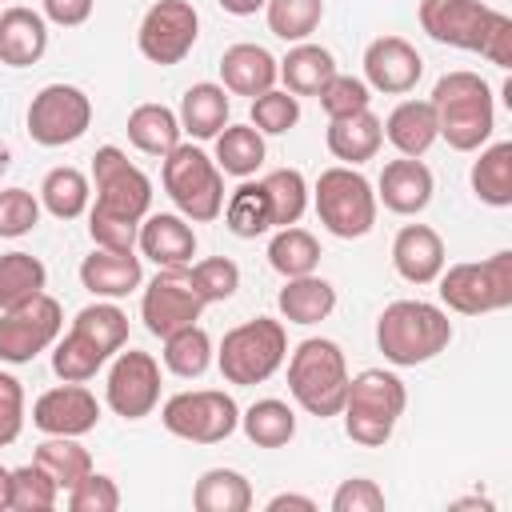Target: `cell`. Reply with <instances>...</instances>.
Instances as JSON below:
<instances>
[{
  "mask_svg": "<svg viewBox=\"0 0 512 512\" xmlns=\"http://www.w3.org/2000/svg\"><path fill=\"white\" fill-rule=\"evenodd\" d=\"M196 512H248L252 508V484L236 468H208L192 488Z\"/></svg>",
  "mask_w": 512,
  "mask_h": 512,
  "instance_id": "cell-33",
  "label": "cell"
},
{
  "mask_svg": "<svg viewBox=\"0 0 512 512\" xmlns=\"http://www.w3.org/2000/svg\"><path fill=\"white\" fill-rule=\"evenodd\" d=\"M228 124V96L224 84H192L180 100V132L196 140H216V132Z\"/></svg>",
  "mask_w": 512,
  "mask_h": 512,
  "instance_id": "cell-31",
  "label": "cell"
},
{
  "mask_svg": "<svg viewBox=\"0 0 512 512\" xmlns=\"http://www.w3.org/2000/svg\"><path fill=\"white\" fill-rule=\"evenodd\" d=\"M264 164V136L252 124H224L216 132V168L248 180Z\"/></svg>",
  "mask_w": 512,
  "mask_h": 512,
  "instance_id": "cell-34",
  "label": "cell"
},
{
  "mask_svg": "<svg viewBox=\"0 0 512 512\" xmlns=\"http://www.w3.org/2000/svg\"><path fill=\"white\" fill-rule=\"evenodd\" d=\"M288 392L308 416H340L344 392H348V364L336 340L312 336L300 340L288 360Z\"/></svg>",
  "mask_w": 512,
  "mask_h": 512,
  "instance_id": "cell-7",
  "label": "cell"
},
{
  "mask_svg": "<svg viewBox=\"0 0 512 512\" xmlns=\"http://www.w3.org/2000/svg\"><path fill=\"white\" fill-rule=\"evenodd\" d=\"M88 196H92L88 176H84L80 168H72V164L52 168V172L44 176V184H40V204H44L56 220H76L80 212H88Z\"/></svg>",
  "mask_w": 512,
  "mask_h": 512,
  "instance_id": "cell-39",
  "label": "cell"
},
{
  "mask_svg": "<svg viewBox=\"0 0 512 512\" xmlns=\"http://www.w3.org/2000/svg\"><path fill=\"white\" fill-rule=\"evenodd\" d=\"M312 196H316V216L332 236L360 240V236L372 232V224H376V192L356 168H348V164L324 168L316 188H312Z\"/></svg>",
  "mask_w": 512,
  "mask_h": 512,
  "instance_id": "cell-10",
  "label": "cell"
},
{
  "mask_svg": "<svg viewBox=\"0 0 512 512\" xmlns=\"http://www.w3.org/2000/svg\"><path fill=\"white\" fill-rule=\"evenodd\" d=\"M240 428L244 436L256 444V448H284L292 436H296V412L284 404V400H256L244 416H240Z\"/></svg>",
  "mask_w": 512,
  "mask_h": 512,
  "instance_id": "cell-38",
  "label": "cell"
},
{
  "mask_svg": "<svg viewBox=\"0 0 512 512\" xmlns=\"http://www.w3.org/2000/svg\"><path fill=\"white\" fill-rule=\"evenodd\" d=\"M376 344L388 364L416 368L452 344V320L428 300H392L376 320Z\"/></svg>",
  "mask_w": 512,
  "mask_h": 512,
  "instance_id": "cell-4",
  "label": "cell"
},
{
  "mask_svg": "<svg viewBox=\"0 0 512 512\" xmlns=\"http://www.w3.org/2000/svg\"><path fill=\"white\" fill-rule=\"evenodd\" d=\"M40 4H44V20H52L60 28H76L92 16L96 0H40Z\"/></svg>",
  "mask_w": 512,
  "mask_h": 512,
  "instance_id": "cell-52",
  "label": "cell"
},
{
  "mask_svg": "<svg viewBox=\"0 0 512 512\" xmlns=\"http://www.w3.org/2000/svg\"><path fill=\"white\" fill-rule=\"evenodd\" d=\"M260 184H264V192H268L272 224H276V228H288V224H296V220L304 216V208H308V184H304V176H300L296 168H276V172H268Z\"/></svg>",
  "mask_w": 512,
  "mask_h": 512,
  "instance_id": "cell-43",
  "label": "cell"
},
{
  "mask_svg": "<svg viewBox=\"0 0 512 512\" xmlns=\"http://www.w3.org/2000/svg\"><path fill=\"white\" fill-rule=\"evenodd\" d=\"M32 464H40L56 488H72L76 480H84L92 472V456L84 444H76V436H48L44 444H36Z\"/></svg>",
  "mask_w": 512,
  "mask_h": 512,
  "instance_id": "cell-36",
  "label": "cell"
},
{
  "mask_svg": "<svg viewBox=\"0 0 512 512\" xmlns=\"http://www.w3.org/2000/svg\"><path fill=\"white\" fill-rule=\"evenodd\" d=\"M104 400L116 416L124 420H144L156 404H160V364L140 352V348H128V352H116L112 368H108V388H104Z\"/></svg>",
  "mask_w": 512,
  "mask_h": 512,
  "instance_id": "cell-17",
  "label": "cell"
},
{
  "mask_svg": "<svg viewBox=\"0 0 512 512\" xmlns=\"http://www.w3.org/2000/svg\"><path fill=\"white\" fill-rule=\"evenodd\" d=\"M276 76H280V68L272 60V52L260 44H232L220 56V80L236 96H260L276 84Z\"/></svg>",
  "mask_w": 512,
  "mask_h": 512,
  "instance_id": "cell-25",
  "label": "cell"
},
{
  "mask_svg": "<svg viewBox=\"0 0 512 512\" xmlns=\"http://www.w3.org/2000/svg\"><path fill=\"white\" fill-rule=\"evenodd\" d=\"M60 328H64V312H60V300H52L48 292L24 300L20 308L0 312V360L4 364L36 360L44 348L56 344Z\"/></svg>",
  "mask_w": 512,
  "mask_h": 512,
  "instance_id": "cell-14",
  "label": "cell"
},
{
  "mask_svg": "<svg viewBox=\"0 0 512 512\" xmlns=\"http://www.w3.org/2000/svg\"><path fill=\"white\" fill-rule=\"evenodd\" d=\"M20 428H24V388L16 376L0 372V448L16 444Z\"/></svg>",
  "mask_w": 512,
  "mask_h": 512,
  "instance_id": "cell-51",
  "label": "cell"
},
{
  "mask_svg": "<svg viewBox=\"0 0 512 512\" xmlns=\"http://www.w3.org/2000/svg\"><path fill=\"white\" fill-rule=\"evenodd\" d=\"M92 180H96V204L88 212L92 244L96 248H112V252H132L140 220L152 208V180L116 144L96 148Z\"/></svg>",
  "mask_w": 512,
  "mask_h": 512,
  "instance_id": "cell-1",
  "label": "cell"
},
{
  "mask_svg": "<svg viewBox=\"0 0 512 512\" xmlns=\"http://www.w3.org/2000/svg\"><path fill=\"white\" fill-rule=\"evenodd\" d=\"M284 508H300V512H316V500L312 496H296V492H280L268 500V512H284Z\"/></svg>",
  "mask_w": 512,
  "mask_h": 512,
  "instance_id": "cell-53",
  "label": "cell"
},
{
  "mask_svg": "<svg viewBox=\"0 0 512 512\" xmlns=\"http://www.w3.org/2000/svg\"><path fill=\"white\" fill-rule=\"evenodd\" d=\"M368 84L360 80V76H332L324 88H320V108H324V116L328 120H336V116H352V112H364L368 108Z\"/></svg>",
  "mask_w": 512,
  "mask_h": 512,
  "instance_id": "cell-48",
  "label": "cell"
},
{
  "mask_svg": "<svg viewBox=\"0 0 512 512\" xmlns=\"http://www.w3.org/2000/svg\"><path fill=\"white\" fill-rule=\"evenodd\" d=\"M140 280H144V268H140V256H132V252L96 248L92 256L80 260V284L100 300H120V296L136 292Z\"/></svg>",
  "mask_w": 512,
  "mask_h": 512,
  "instance_id": "cell-23",
  "label": "cell"
},
{
  "mask_svg": "<svg viewBox=\"0 0 512 512\" xmlns=\"http://www.w3.org/2000/svg\"><path fill=\"white\" fill-rule=\"evenodd\" d=\"M208 364H212V340L200 324H184L164 336V368L168 372L196 380V376H204Z\"/></svg>",
  "mask_w": 512,
  "mask_h": 512,
  "instance_id": "cell-41",
  "label": "cell"
},
{
  "mask_svg": "<svg viewBox=\"0 0 512 512\" xmlns=\"http://www.w3.org/2000/svg\"><path fill=\"white\" fill-rule=\"evenodd\" d=\"M432 112H436V132L448 140L456 152H476L488 144L496 128V108H492V88L476 72H448L432 88Z\"/></svg>",
  "mask_w": 512,
  "mask_h": 512,
  "instance_id": "cell-5",
  "label": "cell"
},
{
  "mask_svg": "<svg viewBox=\"0 0 512 512\" xmlns=\"http://www.w3.org/2000/svg\"><path fill=\"white\" fill-rule=\"evenodd\" d=\"M384 508V492L376 480L352 476L332 492V512H380Z\"/></svg>",
  "mask_w": 512,
  "mask_h": 512,
  "instance_id": "cell-50",
  "label": "cell"
},
{
  "mask_svg": "<svg viewBox=\"0 0 512 512\" xmlns=\"http://www.w3.org/2000/svg\"><path fill=\"white\" fill-rule=\"evenodd\" d=\"M296 120H300V96H292L288 88H268L252 96V128L260 136H284L288 128H296Z\"/></svg>",
  "mask_w": 512,
  "mask_h": 512,
  "instance_id": "cell-44",
  "label": "cell"
},
{
  "mask_svg": "<svg viewBox=\"0 0 512 512\" xmlns=\"http://www.w3.org/2000/svg\"><path fill=\"white\" fill-rule=\"evenodd\" d=\"M160 420L172 436L192 440V444H220L240 428V408L228 392L220 388H200V392H176L164 400Z\"/></svg>",
  "mask_w": 512,
  "mask_h": 512,
  "instance_id": "cell-12",
  "label": "cell"
},
{
  "mask_svg": "<svg viewBox=\"0 0 512 512\" xmlns=\"http://www.w3.org/2000/svg\"><path fill=\"white\" fill-rule=\"evenodd\" d=\"M204 296H200V288L192 284V272H188V264H176V268H160L152 280H148V288H144V296H140V320H144V328L152 332V336H168V332H176V328H184V324H196L200 320V312H204Z\"/></svg>",
  "mask_w": 512,
  "mask_h": 512,
  "instance_id": "cell-13",
  "label": "cell"
},
{
  "mask_svg": "<svg viewBox=\"0 0 512 512\" xmlns=\"http://www.w3.org/2000/svg\"><path fill=\"white\" fill-rule=\"evenodd\" d=\"M388 144L400 152V156H424L432 144H436V112L428 100H400L388 120H380Z\"/></svg>",
  "mask_w": 512,
  "mask_h": 512,
  "instance_id": "cell-27",
  "label": "cell"
},
{
  "mask_svg": "<svg viewBox=\"0 0 512 512\" xmlns=\"http://www.w3.org/2000/svg\"><path fill=\"white\" fill-rule=\"evenodd\" d=\"M32 424L48 436H84L100 424V404L84 384L64 380L60 388H48L36 396Z\"/></svg>",
  "mask_w": 512,
  "mask_h": 512,
  "instance_id": "cell-18",
  "label": "cell"
},
{
  "mask_svg": "<svg viewBox=\"0 0 512 512\" xmlns=\"http://www.w3.org/2000/svg\"><path fill=\"white\" fill-rule=\"evenodd\" d=\"M136 244L156 268H176V264H188L196 256V232L180 212L144 216L140 232H136Z\"/></svg>",
  "mask_w": 512,
  "mask_h": 512,
  "instance_id": "cell-21",
  "label": "cell"
},
{
  "mask_svg": "<svg viewBox=\"0 0 512 512\" xmlns=\"http://www.w3.org/2000/svg\"><path fill=\"white\" fill-rule=\"evenodd\" d=\"M288 356V332L272 316L244 320L224 332L216 364L228 384H264Z\"/></svg>",
  "mask_w": 512,
  "mask_h": 512,
  "instance_id": "cell-9",
  "label": "cell"
},
{
  "mask_svg": "<svg viewBox=\"0 0 512 512\" xmlns=\"http://www.w3.org/2000/svg\"><path fill=\"white\" fill-rule=\"evenodd\" d=\"M392 268L408 284H432L444 272V240L428 224H404L392 240Z\"/></svg>",
  "mask_w": 512,
  "mask_h": 512,
  "instance_id": "cell-22",
  "label": "cell"
},
{
  "mask_svg": "<svg viewBox=\"0 0 512 512\" xmlns=\"http://www.w3.org/2000/svg\"><path fill=\"white\" fill-rule=\"evenodd\" d=\"M420 28L448 48L480 52L488 64H512V16L480 0H420Z\"/></svg>",
  "mask_w": 512,
  "mask_h": 512,
  "instance_id": "cell-2",
  "label": "cell"
},
{
  "mask_svg": "<svg viewBox=\"0 0 512 512\" xmlns=\"http://www.w3.org/2000/svg\"><path fill=\"white\" fill-rule=\"evenodd\" d=\"M188 272H192V284L200 288V296H204L208 304L228 300V296L240 288V268H236L228 256H208V260L192 264Z\"/></svg>",
  "mask_w": 512,
  "mask_h": 512,
  "instance_id": "cell-47",
  "label": "cell"
},
{
  "mask_svg": "<svg viewBox=\"0 0 512 512\" xmlns=\"http://www.w3.org/2000/svg\"><path fill=\"white\" fill-rule=\"evenodd\" d=\"M404 404H408V392L396 372L364 368L360 376L348 380L344 408H340L348 440L360 448H384L404 416Z\"/></svg>",
  "mask_w": 512,
  "mask_h": 512,
  "instance_id": "cell-6",
  "label": "cell"
},
{
  "mask_svg": "<svg viewBox=\"0 0 512 512\" xmlns=\"http://www.w3.org/2000/svg\"><path fill=\"white\" fill-rule=\"evenodd\" d=\"M68 508L72 512H116L120 508V488L104 472H88L68 488Z\"/></svg>",
  "mask_w": 512,
  "mask_h": 512,
  "instance_id": "cell-49",
  "label": "cell"
},
{
  "mask_svg": "<svg viewBox=\"0 0 512 512\" xmlns=\"http://www.w3.org/2000/svg\"><path fill=\"white\" fill-rule=\"evenodd\" d=\"M60 488L52 484V476L40 464H24L12 468V508L16 512H48L56 504Z\"/></svg>",
  "mask_w": 512,
  "mask_h": 512,
  "instance_id": "cell-45",
  "label": "cell"
},
{
  "mask_svg": "<svg viewBox=\"0 0 512 512\" xmlns=\"http://www.w3.org/2000/svg\"><path fill=\"white\" fill-rule=\"evenodd\" d=\"M196 36H200V16L188 0H156L140 20L136 44H140L144 60L168 68L192 52Z\"/></svg>",
  "mask_w": 512,
  "mask_h": 512,
  "instance_id": "cell-16",
  "label": "cell"
},
{
  "mask_svg": "<svg viewBox=\"0 0 512 512\" xmlns=\"http://www.w3.org/2000/svg\"><path fill=\"white\" fill-rule=\"evenodd\" d=\"M228 16H256L264 8V0H216Z\"/></svg>",
  "mask_w": 512,
  "mask_h": 512,
  "instance_id": "cell-54",
  "label": "cell"
},
{
  "mask_svg": "<svg viewBox=\"0 0 512 512\" xmlns=\"http://www.w3.org/2000/svg\"><path fill=\"white\" fill-rule=\"evenodd\" d=\"M48 48V20L32 8H0V64L32 68Z\"/></svg>",
  "mask_w": 512,
  "mask_h": 512,
  "instance_id": "cell-24",
  "label": "cell"
},
{
  "mask_svg": "<svg viewBox=\"0 0 512 512\" xmlns=\"http://www.w3.org/2000/svg\"><path fill=\"white\" fill-rule=\"evenodd\" d=\"M472 192L488 208L512 204V144L508 140H496L480 152V160L472 164Z\"/></svg>",
  "mask_w": 512,
  "mask_h": 512,
  "instance_id": "cell-32",
  "label": "cell"
},
{
  "mask_svg": "<svg viewBox=\"0 0 512 512\" xmlns=\"http://www.w3.org/2000/svg\"><path fill=\"white\" fill-rule=\"evenodd\" d=\"M276 68H280V80H284V88L292 96H320V88L336 76L332 52L320 48V44H308V40L292 44L288 56L276 60Z\"/></svg>",
  "mask_w": 512,
  "mask_h": 512,
  "instance_id": "cell-29",
  "label": "cell"
},
{
  "mask_svg": "<svg viewBox=\"0 0 512 512\" xmlns=\"http://www.w3.org/2000/svg\"><path fill=\"white\" fill-rule=\"evenodd\" d=\"M8 164H12V156H8V144H4V140H0V176H4V172H8Z\"/></svg>",
  "mask_w": 512,
  "mask_h": 512,
  "instance_id": "cell-56",
  "label": "cell"
},
{
  "mask_svg": "<svg viewBox=\"0 0 512 512\" xmlns=\"http://www.w3.org/2000/svg\"><path fill=\"white\" fill-rule=\"evenodd\" d=\"M92 124V100L76 84H44L28 104V136L44 148L72 144Z\"/></svg>",
  "mask_w": 512,
  "mask_h": 512,
  "instance_id": "cell-15",
  "label": "cell"
},
{
  "mask_svg": "<svg viewBox=\"0 0 512 512\" xmlns=\"http://www.w3.org/2000/svg\"><path fill=\"white\" fill-rule=\"evenodd\" d=\"M12 508V468L0 464V512Z\"/></svg>",
  "mask_w": 512,
  "mask_h": 512,
  "instance_id": "cell-55",
  "label": "cell"
},
{
  "mask_svg": "<svg viewBox=\"0 0 512 512\" xmlns=\"http://www.w3.org/2000/svg\"><path fill=\"white\" fill-rule=\"evenodd\" d=\"M224 224H228V232L232 236H240V240H256V236H264L268 228H276L272 224V204H268V192H264V184L256 180H244L232 196H228V204H224Z\"/></svg>",
  "mask_w": 512,
  "mask_h": 512,
  "instance_id": "cell-35",
  "label": "cell"
},
{
  "mask_svg": "<svg viewBox=\"0 0 512 512\" xmlns=\"http://www.w3.org/2000/svg\"><path fill=\"white\" fill-rule=\"evenodd\" d=\"M276 308L288 324H320L336 308V288L316 272L292 276V280H284V288L276 296Z\"/></svg>",
  "mask_w": 512,
  "mask_h": 512,
  "instance_id": "cell-28",
  "label": "cell"
},
{
  "mask_svg": "<svg viewBox=\"0 0 512 512\" xmlns=\"http://www.w3.org/2000/svg\"><path fill=\"white\" fill-rule=\"evenodd\" d=\"M376 204H384L388 212L396 216H416L428 208L432 200V172L424 160L416 156H400V160H388L384 172H380V184H376Z\"/></svg>",
  "mask_w": 512,
  "mask_h": 512,
  "instance_id": "cell-20",
  "label": "cell"
},
{
  "mask_svg": "<svg viewBox=\"0 0 512 512\" xmlns=\"http://www.w3.org/2000/svg\"><path fill=\"white\" fill-rule=\"evenodd\" d=\"M48 280V268L32 252H4L0 256V312L20 308L24 300L40 296Z\"/></svg>",
  "mask_w": 512,
  "mask_h": 512,
  "instance_id": "cell-37",
  "label": "cell"
},
{
  "mask_svg": "<svg viewBox=\"0 0 512 512\" xmlns=\"http://www.w3.org/2000/svg\"><path fill=\"white\" fill-rule=\"evenodd\" d=\"M268 264H272L284 280L308 276V272H316V264H320V244H316L312 232L288 224V228H280V232L272 236V244H268Z\"/></svg>",
  "mask_w": 512,
  "mask_h": 512,
  "instance_id": "cell-40",
  "label": "cell"
},
{
  "mask_svg": "<svg viewBox=\"0 0 512 512\" xmlns=\"http://www.w3.org/2000/svg\"><path fill=\"white\" fill-rule=\"evenodd\" d=\"M324 140H328V152H332L340 164L356 168V164H364V160H372V156L380 152V144H384V128H380V116H372V112L364 108V112L328 120Z\"/></svg>",
  "mask_w": 512,
  "mask_h": 512,
  "instance_id": "cell-26",
  "label": "cell"
},
{
  "mask_svg": "<svg viewBox=\"0 0 512 512\" xmlns=\"http://www.w3.org/2000/svg\"><path fill=\"white\" fill-rule=\"evenodd\" d=\"M264 12H268V32L272 36H280L288 44H300L320 28L324 0H264Z\"/></svg>",
  "mask_w": 512,
  "mask_h": 512,
  "instance_id": "cell-42",
  "label": "cell"
},
{
  "mask_svg": "<svg viewBox=\"0 0 512 512\" xmlns=\"http://www.w3.org/2000/svg\"><path fill=\"white\" fill-rule=\"evenodd\" d=\"M420 76H424V60L404 36H376L364 48V84L368 88L404 96L416 88Z\"/></svg>",
  "mask_w": 512,
  "mask_h": 512,
  "instance_id": "cell-19",
  "label": "cell"
},
{
  "mask_svg": "<svg viewBox=\"0 0 512 512\" xmlns=\"http://www.w3.org/2000/svg\"><path fill=\"white\" fill-rule=\"evenodd\" d=\"M40 224V200L28 188H4L0 192V236L16 240L28 236Z\"/></svg>",
  "mask_w": 512,
  "mask_h": 512,
  "instance_id": "cell-46",
  "label": "cell"
},
{
  "mask_svg": "<svg viewBox=\"0 0 512 512\" xmlns=\"http://www.w3.org/2000/svg\"><path fill=\"white\" fill-rule=\"evenodd\" d=\"M128 340V316L116 308V304H88L76 312L72 328L64 332V340H56L52 348V372L60 380H72V384H84L92 380Z\"/></svg>",
  "mask_w": 512,
  "mask_h": 512,
  "instance_id": "cell-3",
  "label": "cell"
},
{
  "mask_svg": "<svg viewBox=\"0 0 512 512\" xmlns=\"http://www.w3.org/2000/svg\"><path fill=\"white\" fill-rule=\"evenodd\" d=\"M128 140L148 156H168L180 144V116L164 104H136L128 112Z\"/></svg>",
  "mask_w": 512,
  "mask_h": 512,
  "instance_id": "cell-30",
  "label": "cell"
},
{
  "mask_svg": "<svg viewBox=\"0 0 512 512\" xmlns=\"http://www.w3.org/2000/svg\"><path fill=\"white\" fill-rule=\"evenodd\" d=\"M164 192L176 204V212L192 224H208L224 212V172L216 168V160H208L204 148L196 144H176L164 156L160 168Z\"/></svg>",
  "mask_w": 512,
  "mask_h": 512,
  "instance_id": "cell-8",
  "label": "cell"
},
{
  "mask_svg": "<svg viewBox=\"0 0 512 512\" xmlns=\"http://www.w3.org/2000/svg\"><path fill=\"white\" fill-rule=\"evenodd\" d=\"M440 280V300L460 316H484L512 304V252H496L480 264H452Z\"/></svg>",
  "mask_w": 512,
  "mask_h": 512,
  "instance_id": "cell-11",
  "label": "cell"
}]
</instances>
